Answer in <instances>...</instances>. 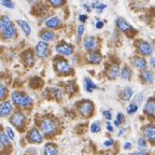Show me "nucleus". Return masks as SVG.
Returning a JSON list of instances; mask_svg holds the SVG:
<instances>
[{"instance_id": "obj_1", "label": "nucleus", "mask_w": 155, "mask_h": 155, "mask_svg": "<svg viewBox=\"0 0 155 155\" xmlns=\"http://www.w3.org/2000/svg\"><path fill=\"white\" fill-rule=\"evenodd\" d=\"M11 99L21 108H29L32 104L31 98L23 92H13L11 94Z\"/></svg>"}, {"instance_id": "obj_36", "label": "nucleus", "mask_w": 155, "mask_h": 155, "mask_svg": "<svg viewBox=\"0 0 155 155\" xmlns=\"http://www.w3.org/2000/svg\"><path fill=\"white\" fill-rule=\"evenodd\" d=\"M48 2L51 3L54 8H58L61 7L65 3V0H48Z\"/></svg>"}, {"instance_id": "obj_13", "label": "nucleus", "mask_w": 155, "mask_h": 155, "mask_svg": "<svg viewBox=\"0 0 155 155\" xmlns=\"http://www.w3.org/2000/svg\"><path fill=\"white\" fill-rule=\"evenodd\" d=\"M143 112L147 115L155 117V98H149L148 101L145 102Z\"/></svg>"}, {"instance_id": "obj_5", "label": "nucleus", "mask_w": 155, "mask_h": 155, "mask_svg": "<svg viewBox=\"0 0 155 155\" xmlns=\"http://www.w3.org/2000/svg\"><path fill=\"white\" fill-rule=\"evenodd\" d=\"M137 51L142 56H150L153 53V46L148 41L140 40L137 44Z\"/></svg>"}, {"instance_id": "obj_41", "label": "nucleus", "mask_w": 155, "mask_h": 155, "mask_svg": "<svg viewBox=\"0 0 155 155\" xmlns=\"http://www.w3.org/2000/svg\"><path fill=\"white\" fill-rule=\"evenodd\" d=\"M84 30H85L84 25H80V26L78 27V39H80L81 37L83 36V34H84Z\"/></svg>"}, {"instance_id": "obj_18", "label": "nucleus", "mask_w": 155, "mask_h": 155, "mask_svg": "<svg viewBox=\"0 0 155 155\" xmlns=\"http://www.w3.org/2000/svg\"><path fill=\"white\" fill-rule=\"evenodd\" d=\"M61 21L56 16L50 17V18L45 21V26L50 29H57L61 27Z\"/></svg>"}, {"instance_id": "obj_46", "label": "nucleus", "mask_w": 155, "mask_h": 155, "mask_svg": "<svg viewBox=\"0 0 155 155\" xmlns=\"http://www.w3.org/2000/svg\"><path fill=\"white\" fill-rule=\"evenodd\" d=\"M123 148H124V150H126V151L131 150V148H133V143H131V142H129V141H127V142H125V143H124Z\"/></svg>"}, {"instance_id": "obj_35", "label": "nucleus", "mask_w": 155, "mask_h": 155, "mask_svg": "<svg viewBox=\"0 0 155 155\" xmlns=\"http://www.w3.org/2000/svg\"><path fill=\"white\" fill-rule=\"evenodd\" d=\"M1 1V5L3 7L8 8V9H14V3L12 2V0H0Z\"/></svg>"}, {"instance_id": "obj_29", "label": "nucleus", "mask_w": 155, "mask_h": 155, "mask_svg": "<svg viewBox=\"0 0 155 155\" xmlns=\"http://www.w3.org/2000/svg\"><path fill=\"white\" fill-rule=\"evenodd\" d=\"M137 143H138L139 151H147V149H148V140L144 137H140Z\"/></svg>"}, {"instance_id": "obj_25", "label": "nucleus", "mask_w": 155, "mask_h": 155, "mask_svg": "<svg viewBox=\"0 0 155 155\" xmlns=\"http://www.w3.org/2000/svg\"><path fill=\"white\" fill-rule=\"evenodd\" d=\"M16 23L19 25V27L22 28V30L24 31V34L26 35V36H29V35L31 34V28H30V25H29L27 22L22 21V19H17Z\"/></svg>"}, {"instance_id": "obj_49", "label": "nucleus", "mask_w": 155, "mask_h": 155, "mask_svg": "<svg viewBox=\"0 0 155 155\" xmlns=\"http://www.w3.org/2000/svg\"><path fill=\"white\" fill-rule=\"evenodd\" d=\"M96 27H97L98 29L102 28V27H104V23H102L101 21H98V22L96 23Z\"/></svg>"}, {"instance_id": "obj_55", "label": "nucleus", "mask_w": 155, "mask_h": 155, "mask_svg": "<svg viewBox=\"0 0 155 155\" xmlns=\"http://www.w3.org/2000/svg\"><path fill=\"white\" fill-rule=\"evenodd\" d=\"M104 155H113V153L112 152H106L104 153Z\"/></svg>"}, {"instance_id": "obj_19", "label": "nucleus", "mask_w": 155, "mask_h": 155, "mask_svg": "<svg viewBox=\"0 0 155 155\" xmlns=\"http://www.w3.org/2000/svg\"><path fill=\"white\" fill-rule=\"evenodd\" d=\"M87 59H88V61H90L91 64L98 65V64H100V61H101L102 56L100 55L99 52L92 51V52H90V53H88V55H87Z\"/></svg>"}, {"instance_id": "obj_56", "label": "nucleus", "mask_w": 155, "mask_h": 155, "mask_svg": "<svg viewBox=\"0 0 155 155\" xmlns=\"http://www.w3.org/2000/svg\"><path fill=\"white\" fill-rule=\"evenodd\" d=\"M154 155H155V152H154Z\"/></svg>"}, {"instance_id": "obj_3", "label": "nucleus", "mask_w": 155, "mask_h": 155, "mask_svg": "<svg viewBox=\"0 0 155 155\" xmlns=\"http://www.w3.org/2000/svg\"><path fill=\"white\" fill-rule=\"evenodd\" d=\"M55 69L58 73H61V74H69V73L72 72V67L70 66V64L68 63L66 59L64 58H57L55 61Z\"/></svg>"}, {"instance_id": "obj_45", "label": "nucleus", "mask_w": 155, "mask_h": 155, "mask_svg": "<svg viewBox=\"0 0 155 155\" xmlns=\"http://www.w3.org/2000/svg\"><path fill=\"white\" fill-rule=\"evenodd\" d=\"M124 119H125V116H124L123 113H121V112H120V113L116 114V121H119L121 124L124 122Z\"/></svg>"}, {"instance_id": "obj_8", "label": "nucleus", "mask_w": 155, "mask_h": 155, "mask_svg": "<svg viewBox=\"0 0 155 155\" xmlns=\"http://www.w3.org/2000/svg\"><path fill=\"white\" fill-rule=\"evenodd\" d=\"M56 52L61 55H65V56H69L73 53V46L69 43H65V42H61L58 43L55 48Z\"/></svg>"}, {"instance_id": "obj_47", "label": "nucleus", "mask_w": 155, "mask_h": 155, "mask_svg": "<svg viewBox=\"0 0 155 155\" xmlns=\"http://www.w3.org/2000/svg\"><path fill=\"white\" fill-rule=\"evenodd\" d=\"M130 155H150L147 151H136V152H133Z\"/></svg>"}, {"instance_id": "obj_31", "label": "nucleus", "mask_w": 155, "mask_h": 155, "mask_svg": "<svg viewBox=\"0 0 155 155\" xmlns=\"http://www.w3.org/2000/svg\"><path fill=\"white\" fill-rule=\"evenodd\" d=\"M52 95L54 96L56 100H61L63 98V93H61V88H58V87H53L52 88Z\"/></svg>"}, {"instance_id": "obj_44", "label": "nucleus", "mask_w": 155, "mask_h": 155, "mask_svg": "<svg viewBox=\"0 0 155 155\" xmlns=\"http://www.w3.org/2000/svg\"><path fill=\"white\" fill-rule=\"evenodd\" d=\"M106 129L109 131V133H113V130H114L113 125H112V124L110 123L109 121H107V123H106Z\"/></svg>"}, {"instance_id": "obj_22", "label": "nucleus", "mask_w": 155, "mask_h": 155, "mask_svg": "<svg viewBox=\"0 0 155 155\" xmlns=\"http://www.w3.org/2000/svg\"><path fill=\"white\" fill-rule=\"evenodd\" d=\"M40 38L42 39V41L50 42V41L55 40L56 35H55V32L51 31V30H44V31H42L41 34H40Z\"/></svg>"}, {"instance_id": "obj_6", "label": "nucleus", "mask_w": 155, "mask_h": 155, "mask_svg": "<svg viewBox=\"0 0 155 155\" xmlns=\"http://www.w3.org/2000/svg\"><path fill=\"white\" fill-rule=\"evenodd\" d=\"M143 137H144L149 142L155 143V124H148L145 125L142 129Z\"/></svg>"}, {"instance_id": "obj_48", "label": "nucleus", "mask_w": 155, "mask_h": 155, "mask_svg": "<svg viewBox=\"0 0 155 155\" xmlns=\"http://www.w3.org/2000/svg\"><path fill=\"white\" fill-rule=\"evenodd\" d=\"M150 66L155 69V57H151L150 58Z\"/></svg>"}, {"instance_id": "obj_54", "label": "nucleus", "mask_w": 155, "mask_h": 155, "mask_svg": "<svg viewBox=\"0 0 155 155\" xmlns=\"http://www.w3.org/2000/svg\"><path fill=\"white\" fill-rule=\"evenodd\" d=\"M27 1H28L29 3H35V2H37L38 0H27Z\"/></svg>"}, {"instance_id": "obj_37", "label": "nucleus", "mask_w": 155, "mask_h": 155, "mask_svg": "<svg viewBox=\"0 0 155 155\" xmlns=\"http://www.w3.org/2000/svg\"><path fill=\"white\" fill-rule=\"evenodd\" d=\"M7 96V87L3 84H0V100H2Z\"/></svg>"}, {"instance_id": "obj_20", "label": "nucleus", "mask_w": 155, "mask_h": 155, "mask_svg": "<svg viewBox=\"0 0 155 155\" xmlns=\"http://www.w3.org/2000/svg\"><path fill=\"white\" fill-rule=\"evenodd\" d=\"M12 112V104L10 101H3L0 104V116H8Z\"/></svg>"}, {"instance_id": "obj_33", "label": "nucleus", "mask_w": 155, "mask_h": 155, "mask_svg": "<svg viewBox=\"0 0 155 155\" xmlns=\"http://www.w3.org/2000/svg\"><path fill=\"white\" fill-rule=\"evenodd\" d=\"M143 99H144V93L140 92V93H138V94L136 95V97L134 98V102H135L136 104L140 106V104H142Z\"/></svg>"}, {"instance_id": "obj_23", "label": "nucleus", "mask_w": 155, "mask_h": 155, "mask_svg": "<svg viewBox=\"0 0 155 155\" xmlns=\"http://www.w3.org/2000/svg\"><path fill=\"white\" fill-rule=\"evenodd\" d=\"M23 61H24L25 65L27 66H32L35 63V56L31 51H26L23 55Z\"/></svg>"}, {"instance_id": "obj_30", "label": "nucleus", "mask_w": 155, "mask_h": 155, "mask_svg": "<svg viewBox=\"0 0 155 155\" xmlns=\"http://www.w3.org/2000/svg\"><path fill=\"white\" fill-rule=\"evenodd\" d=\"M100 130H101V124H100V122L99 121L93 122L92 125H91V131L93 134H98L100 133Z\"/></svg>"}, {"instance_id": "obj_15", "label": "nucleus", "mask_w": 155, "mask_h": 155, "mask_svg": "<svg viewBox=\"0 0 155 155\" xmlns=\"http://www.w3.org/2000/svg\"><path fill=\"white\" fill-rule=\"evenodd\" d=\"M1 35H2L3 38L7 39V40H12V39H14L15 37H16V28H15L14 25L11 24L9 27H7V28L1 32Z\"/></svg>"}, {"instance_id": "obj_32", "label": "nucleus", "mask_w": 155, "mask_h": 155, "mask_svg": "<svg viewBox=\"0 0 155 155\" xmlns=\"http://www.w3.org/2000/svg\"><path fill=\"white\" fill-rule=\"evenodd\" d=\"M9 143H10V139L7 136V134L1 131V133H0V144L5 147V145H9Z\"/></svg>"}, {"instance_id": "obj_17", "label": "nucleus", "mask_w": 155, "mask_h": 155, "mask_svg": "<svg viewBox=\"0 0 155 155\" xmlns=\"http://www.w3.org/2000/svg\"><path fill=\"white\" fill-rule=\"evenodd\" d=\"M141 80L147 84H152L155 80V74L152 70H143L141 72Z\"/></svg>"}, {"instance_id": "obj_34", "label": "nucleus", "mask_w": 155, "mask_h": 155, "mask_svg": "<svg viewBox=\"0 0 155 155\" xmlns=\"http://www.w3.org/2000/svg\"><path fill=\"white\" fill-rule=\"evenodd\" d=\"M138 109H139L138 104H136L135 102H131V104L127 107V113H128V114H134V113H136V112L138 111Z\"/></svg>"}, {"instance_id": "obj_39", "label": "nucleus", "mask_w": 155, "mask_h": 155, "mask_svg": "<svg viewBox=\"0 0 155 155\" xmlns=\"http://www.w3.org/2000/svg\"><path fill=\"white\" fill-rule=\"evenodd\" d=\"M102 115L104 116V119H106L107 121L110 122L112 120V113L110 110H104V111H102Z\"/></svg>"}, {"instance_id": "obj_43", "label": "nucleus", "mask_w": 155, "mask_h": 155, "mask_svg": "<svg viewBox=\"0 0 155 155\" xmlns=\"http://www.w3.org/2000/svg\"><path fill=\"white\" fill-rule=\"evenodd\" d=\"M66 90H67L68 93H73L74 92V85L72 84V83H68L67 86H66Z\"/></svg>"}, {"instance_id": "obj_12", "label": "nucleus", "mask_w": 155, "mask_h": 155, "mask_svg": "<svg viewBox=\"0 0 155 155\" xmlns=\"http://www.w3.org/2000/svg\"><path fill=\"white\" fill-rule=\"evenodd\" d=\"M97 45H98V42H97V39L95 37H86L83 41V48L86 51H95Z\"/></svg>"}, {"instance_id": "obj_10", "label": "nucleus", "mask_w": 155, "mask_h": 155, "mask_svg": "<svg viewBox=\"0 0 155 155\" xmlns=\"http://www.w3.org/2000/svg\"><path fill=\"white\" fill-rule=\"evenodd\" d=\"M27 139L32 143H41L43 141V137H42L41 133L37 128H32L28 131L27 134Z\"/></svg>"}, {"instance_id": "obj_14", "label": "nucleus", "mask_w": 155, "mask_h": 155, "mask_svg": "<svg viewBox=\"0 0 155 155\" xmlns=\"http://www.w3.org/2000/svg\"><path fill=\"white\" fill-rule=\"evenodd\" d=\"M131 64H133L134 67H136L139 70H145L147 69V66L148 63L145 61L144 57H141V56H136L131 59Z\"/></svg>"}, {"instance_id": "obj_51", "label": "nucleus", "mask_w": 155, "mask_h": 155, "mask_svg": "<svg viewBox=\"0 0 155 155\" xmlns=\"http://www.w3.org/2000/svg\"><path fill=\"white\" fill-rule=\"evenodd\" d=\"M124 133H125V128H123V127H122V128H120L119 133H117V136H122Z\"/></svg>"}, {"instance_id": "obj_16", "label": "nucleus", "mask_w": 155, "mask_h": 155, "mask_svg": "<svg viewBox=\"0 0 155 155\" xmlns=\"http://www.w3.org/2000/svg\"><path fill=\"white\" fill-rule=\"evenodd\" d=\"M107 75L109 79L111 80H114L116 78H119V75H121V69H120V66L114 64V65H111L107 71Z\"/></svg>"}, {"instance_id": "obj_50", "label": "nucleus", "mask_w": 155, "mask_h": 155, "mask_svg": "<svg viewBox=\"0 0 155 155\" xmlns=\"http://www.w3.org/2000/svg\"><path fill=\"white\" fill-rule=\"evenodd\" d=\"M86 19H87L86 15H80V21H81V22H86Z\"/></svg>"}, {"instance_id": "obj_42", "label": "nucleus", "mask_w": 155, "mask_h": 155, "mask_svg": "<svg viewBox=\"0 0 155 155\" xmlns=\"http://www.w3.org/2000/svg\"><path fill=\"white\" fill-rule=\"evenodd\" d=\"M113 143H114V140L112 138L107 139V140L104 142V147H106V148H110V147H112V145H113Z\"/></svg>"}, {"instance_id": "obj_38", "label": "nucleus", "mask_w": 155, "mask_h": 155, "mask_svg": "<svg viewBox=\"0 0 155 155\" xmlns=\"http://www.w3.org/2000/svg\"><path fill=\"white\" fill-rule=\"evenodd\" d=\"M93 8H95L98 12H101L102 10L106 9V5H104V3H100V2H96V3H94V5H93Z\"/></svg>"}, {"instance_id": "obj_28", "label": "nucleus", "mask_w": 155, "mask_h": 155, "mask_svg": "<svg viewBox=\"0 0 155 155\" xmlns=\"http://www.w3.org/2000/svg\"><path fill=\"white\" fill-rule=\"evenodd\" d=\"M131 74H133L131 69L129 67H127V66H125L121 70V78L123 80H130Z\"/></svg>"}, {"instance_id": "obj_11", "label": "nucleus", "mask_w": 155, "mask_h": 155, "mask_svg": "<svg viewBox=\"0 0 155 155\" xmlns=\"http://www.w3.org/2000/svg\"><path fill=\"white\" fill-rule=\"evenodd\" d=\"M116 26H117V28H119L121 31L125 32V34H129V32L135 31V29L131 27V25L126 22L125 19L122 18V17L116 19Z\"/></svg>"}, {"instance_id": "obj_24", "label": "nucleus", "mask_w": 155, "mask_h": 155, "mask_svg": "<svg viewBox=\"0 0 155 155\" xmlns=\"http://www.w3.org/2000/svg\"><path fill=\"white\" fill-rule=\"evenodd\" d=\"M84 87H85V91H86L87 93H93L95 90H97V88H98V87H97V85L95 84L92 80H91L90 78H85Z\"/></svg>"}, {"instance_id": "obj_53", "label": "nucleus", "mask_w": 155, "mask_h": 155, "mask_svg": "<svg viewBox=\"0 0 155 155\" xmlns=\"http://www.w3.org/2000/svg\"><path fill=\"white\" fill-rule=\"evenodd\" d=\"M83 7H84L85 9H86V11H88V12H90V11H91V7H90V5H83Z\"/></svg>"}, {"instance_id": "obj_7", "label": "nucleus", "mask_w": 155, "mask_h": 155, "mask_svg": "<svg viewBox=\"0 0 155 155\" xmlns=\"http://www.w3.org/2000/svg\"><path fill=\"white\" fill-rule=\"evenodd\" d=\"M36 54L39 58H45L50 54V48L48 44L44 41H40L36 45Z\"/></svg>"}, {"instance_id": "obj_40", "label": "nucleus", "mask_w": 155, "mask_h": 155, "mask_svg": "<svg viewBox=\"0 0 155 155\" xmlns=\"http://www.w3.org/2000/svg\"><path fill=\"white\" fill-rule=\"evenodd\" d=\"M5 134H7V136L9 137L10 140H13V139H14V133H13L12 128L7 127V128H5Z\"/></svg>"}, {"instance_id": "obj_26", "label": "nucleus", "mask_w": 155, "mask_h": 155, "mask_svg": "<svg viewBox=\"0 0 155 155\" xmlns=\"http://www.w3.org/2000/svg\"><path fill=\"white\" fill-rule=\"evenodd\" d=\"M12 24L11 18L9 16H1L0 17V32H2L7 27Z\"/></svg>"}, {"instance_id": "obj_4", "label": "nucleus", "mask_w": 155, "mask_h": 155, "mask_svg": "<svg viewBox=\"0 0 155 155\" xmlns=\"http://www.w3.org/2000/svg\"><path fill=\"white\" fill-rule=\"evenodd\" d=\"M78 110H79L81 115L87 117L94 111V104L91 100H82L80 104H78Z\"/></svg>"}, {"instance_id": "obj_52", "label": "nucleus", "mask_w": 155, "mask_h": 155, "mask_svg": "<svg viewBox=\"0 0 155 155\" xmlns=\"http://www.w3.org/2000/svg\"><path fill=\"white\" fill-rule=\"evenodd\" d=\"M114 126H116V127H119V126H121V123H120L119 121H114Z\"/></svg>"}, {"instance_id": "obj_27", "label": "nucleus", "mask_w": 155, "mask_h": 155, "mask_svg": "<svg viewBox=\"0 0 155 155\" xmlns=\"http://www.w3.org/2000/svg\"><path fill=\"white\" fill-rule=\"evenodd\" d=\"M133 96H134V91L131 90L130 87L124 88L123 93H122V98H123V100L128 101V100H130L131 98H133Z\"/></svg>"}, {"instance_id": "obj_21", "label": "nucleus", "mask_w": 155, "mask_h": 155, "mask_svg": "<svg viewBox=\"0 0 155 155\" xmlns=\"http://www.w3.org/2000/svg\"><path fill=\"white\" fill-rule=\"evenodd\" d=\"M43 155H58L57 147L54 143H46L43 149Z\"/></svg>"}, {"instance_id": "obj_9", "label": "nucleus", "mask_w": 155, "mask_h": 155, "mask_svg": "<svg viewBox=\"0 0 155 155\" xmlns=\"http://www.w3.org/2000/svg\"><path fill=\"white\" fill-rule=\"evenodd\" d=\"M10 121H11V123H12L15 127L22 128L25 124V121H26V117H25L23 112L19 111V112H15V113L11 116V120H10Z\"/></svg>"}, {"instance_id": "obj_2", "label": "nucleus", "mask_w": 155, "mask_h": 155, "mask_svg": "<svg viewBox=\"0 0 155 155\" xmlns=\"http://www.w3.org/2000/svg\"><path fill=\"white\" fill-rule=\"evenodd\" d=\"M40 130H41L42 135H44L45 137H50V136L56 133L57 125H56L55 121H53L52 119H48V117H45L40 122Z\"/></svg>"}]
</instances>
